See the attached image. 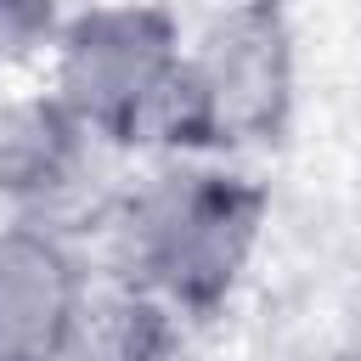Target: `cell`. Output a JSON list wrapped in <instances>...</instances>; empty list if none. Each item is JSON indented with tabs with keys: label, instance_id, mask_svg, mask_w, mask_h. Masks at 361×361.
<instances>
[{
	"label": "cell",
	"instance_id": "obj_3",
	"mask_svg": "<svg viewBox=\"0 0 361 361\" xmlns=\"http://www.w3.org/2000/svg\"><path fill=\"white\" fill-rule=\"evenodd\" d=\"M180 23L164 6L68 11L51 45V96L107 147H158L180 85Z\"/></svg>",
	"mask_w": 361,
	"mask_h": 361
},
{
	"label": "cell",
	"instance_id": "obj_6",
	"mask_svg": "<svg viewBox=\"0 0 361 361\" xmlns=\"http://www.w3.org/2000/svg\"><path fill=\"white\" fill-rule=\"evenodd\" d=\"M180 344V316L141 293L135 282L113 276L107 288L90 282L73 333L62 344V361H169Z\"/></svg>",
	"mask_w": 361,
	"mask_h": 361
},
{
	"label": "cell",
	"instance_id": "obj_4",
	"mask_svg": "<svg viewBox=\"0 0 361 361\" xmlns=\"http://www.w3.org/2000/svg\"><path fill=\"white\" fill-rule=\"evenodd\" d=\"M107 180V141H96L51 90L0 102V209L11 226L68 237L96 214Z\"/></svg>",
	"mask_w": 361,
	"mask_h": 361
},
{
	"label": "cell",
	"instance_id": "obj_7",
	"mask_svg": "<svg viewBox=\"0 0 361 361\" xmlns=\"http://www.w3.org/2000/svg\"><path fill=\"white\" fill-rule=\"evenodd\" d=\"M62 17L56 6L45 0H0V68H17L28 56H51L56 34H62Z\"/></svg>",
	"mask_w": 361,
	"mask_h": 361
},
{
	"label": "cell",
	"instance_id": "obj_1",
	"mask_svg": "<svg viewBox=\"0 0 361 361\" xmlns=\"http://www.w3.org/2000/svg\"><path fill=\"white\" fill-rule=\"evenodd\" d=\"M265 186L220 158H164L118 203V276L180 322L214 316L265 237Z\"/></svg>",
	"mask_w": 361,
	"mask_h": 361
},
{
	"label": "cell",
	"instance_id": "obj_2",
	"mask_svg": "<svg viewBox=\"0 0 361 361\" xmlns=\"http://www.w3.org/2000/svg\"><path fill=\"white\" fill-rule=\"evenodd\" d=\"M299 96V39L282 6L214 11L180 56L169 107V158H226L282 141Z\"/></svg>",
	"mask_w": 361,
	"mask_h": 361
},
{
	"label": "cell",
	"instance_id": "obj_5",
	"mask_svg": "<svg viewBox=\"0 0 361 361\" xmlns=\"http://www.w3.org/2000/svg\"><path fill=\"white\" fill-rule=\"evenodd\" d=\"M85 293L90 276L68 237L0 226V361H62Z\"/></svg>",
	"mask_w": 361,
	"mask_h": 361
}]
</instances>
